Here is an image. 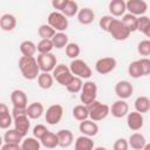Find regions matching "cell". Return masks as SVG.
<instances>
[{"instance_id": "35", "label": "cell", "mask_w": 150, "mask_h": 150, "mask_svg": "<svg viewBox=\"0 0 150 150\" xmlns=\"http://www.w3.org/2000/svg\"><path fill=\"white\" fill-rule=\"evenodd\" d=\"M128 74H129V76L132 77V79H139V77L144 76V74H143V68H142V66H141L139 60H136V61L130 62V64L128 66Z\"/></svg>"}, {"instance_id": "34", "label": "cell", "mask_w": 150, "mask_h": 150, "mask_svg": "<svg viewBox=\"0 0 150 150\" xmlns=\"http://www.w3.org/2000/svg\"><path fill=\"white\" fill-rule=\"evenodd\" d=\"M52 41H53L54 48L62 49V48H66L67 45L69 43V38H68V35L64 32H57L54 35V38L52 39Z\"/></svg>"}, {"instance_id": "32", "label": "cell", "mask_w": 150, "mask_h": 150, "mask_svg": "<svg viewBox=\"0 0 150 150\" xmlns=\"http://www.w3.org/2000/svg\"><path fill=\"white\" fill-rule=\"evenodd\" d=\"M56 33L57 32L52 26H49L48 23L40 25L38 28V34L41 38V40H52Z\"/></svg>"}, {"instance_id": "41", "label": "cell", "mask_w": 150, "mask_h": 150, "mask_svg": "<svg viewBox=\"0 0 150 150\" xmlns=\"http://www.w3.org/2000/svg\"><path fill=\"white\" fill-rule=\"evenodd\" d=\"M137 52L141 56H149L150 55V40L145 39L138 42L137 45Z\"/></svg>"}, {"instance_id": "40", "label": "cell", "mask_w": 150, "mask_h": 150, "mask_svg": "<svg viewBox=\"0 0 150 150\" xmlns=\"http://www.w3.org/2000/svg\"><path fill=\"white\" fill-rule=\"evenodd\" d=\"M79 11H80V8H79L77 2H75V1H73V0H69L68 4H67V6H66V8H64L61 13H63L67 18H71V16L77 15Z\"/></svg>"}, {"instance_id": "48", "label": "cell", "mask_w": 150, "mask_h": 150, "mask_svg": "<svg viewBox=\"0 0 150 150\" xmlns=\"http://www.w3.org/2000/svg\"><path fill=\"white\" fill-rule=\"evenodd\" d=\"M1 150H21V145L14 143H4Z\"/></svg>"}, {"instance_id": "24", "label": "cell", "mask_w": 150, "mask_h": 150, "mask_svg": "<svg viewBox=\"0 0 150 150\" xmlns=\"http://www.w3.org/2000/svg\"><path fill=\"white\" fill-rule=\"evenodd\" d=\"M43 112H45V108L41 102H33V103L28 104V107H27V116L30 120L40 118Z\"/></svg>"}, {"instance_id": "36", "label": "cell", "mask_w": 150, "mask_h": 150, "mask_svg": "<svg viewBox=\"0 0 150 150\" xmlns=\"http://www.w3.org/2000/svg\"><path fill=\"white\" fill-rule=\"evenodd\" d=\"M21 150H40L41 142L35 137H25L21 142Z\"/></svg>"}, {"instance_id": "26", "label": "cell", "mask_w": 150, "mask_h": 150, "mask_svg": "<svg viewBox=\"0 0 150 150\" xmlns=\"http://www.w3.org/2000/svg\"><path fill=\"white\" fill-rule=\"evenodd\" d=\"M75 150H94V141L91 137L81 135L75 139Z\"/></svg>"}, {"instance_id": "19", "label": "cell", "mask_w": 150, "mask_h": 150, "mask_svg": "<svg viewBox=\"0 0 150 150\" xmlns=\"http://www.w3.org/2000/svg\"><path fill=\"white\" fill-rule=\"evenodd\" d=\"M14 123L12 114H9V109L6 103L0 104V128L4 130L9 129V127Z\"/></svg>"}, {"instance_id": "44", "label": "cell", "mask_w": 150, "mask_h": 150, "mask_svg": "<svg viewBox=\"0 0 150 150\" xmlns=\"http://www.w3.org/2000/svg\"><path fill=\"white\" fill-rule=\"evenodd\" d=\"M150 25V18L146 16V15H142V16H138V25H137V30L143 33L144 29Z\"/></svg>"}, {"instance_id": "22", "label": "cell", "mask_w": 150, "mask_h": 150, "mask_svg": "<svg viewBox=\"0 0 150 150\" xmlns=\"http://www.w3.org/2000/svg\"><path fill=\"white\" fill-rule=\"evenodd\" d=\"M56 135L59 138V146L61 148H68L74 142V135L68 129H61L56 132Z\"/></svg>"}, {"instance_id": "28", "label": "cell", "mask_w": 150, "mask_h": 150, "mask_svg": "<svg viewBox=\"0 0 150 150\" xmlns=\"http://www.w3.org/2000/svg\"><path fill=\"white\" fill-rule=\"evenodd\" d=\"M20 52L22 54V56H28V57H32L34 56V54L38 52V48H36V45L30 41V40H25L20 43Z\"/></svg>"}, {"instance_id": "4", "label": "cell", "mask_w": 150, "mask_h": 150, "mask_svg": "<svg viewBox=\"0 0 150 150\" xmlns=\"http://www.w3.org/2000/svg\"><path fill=\"white\" fill-rule=\"evenodd\" d=\"M97 97V86L94 81H86L83 83L82 90L80 93V101L84 105L91 104L94 101H96Z\"/></svg>"}, {"instance_id": "39", "label": "cell", "mask_w": 150, "mask_h": 150, "mask_svg": "<svg viewBox=\"0 0 150 150\" xmlns=\"http://www.w3.org/2000/svg\"><path fill=\"white\" fill-rule=\"evenodd\" d=\"M36 48L39 54H47L52 53V50L54 49V45L52 40H40L36 45Z\"/></svg>"}, {"instance_id": "52", "label": "cell", "mask_w": 150, "mask_h": 150, "mask_svg": "<svg viewBox=\"0 0 150 150\" xmlns=\"http://www.w3.org/2000/svg\"><path fill=\"white\" fill-rule=\"evenodd\" d=\"M46 150H49V149H46Z\"/></svg>"}, {"instance_id": "27", "label": "cell", "mask_w": 150, "mask_h": 150, "mask_svg": "<svg viewBox=\"0 0 150 150\" xmlns=\"http://www.w3.org/2000/svg\"><path fill=\"white\" fill-rule=\"evenodd\" d=\"M135 110L141 114H145L150 110V98L146 96H138L134 102Z\"/></svg>"}, {"instance_id": "20", "label": "cell", "mask_w": 150, "mask_h": 150, "mask_svg": "<svg viewBox=\"0 0 150 150\" xmlns=\"http://www.w3.org/2000/svg\"><path fill=\"white\" fill-rule=\"evenodd\" d=\"M128 143L132 150H143L146 144V139L141 132H134L129 136Z\"/></svg>"}, {"instance_id": "3", "label": "cell", "mask_w": 150, "mask_h": 150, "mask_svg": "<svg viewBox=\"0 0 150 150\" xmlns=\"http://www.w3.org/2000/svg\"><path fill=\"white\" fill-rule=\"evenodd\" d=\"M69 68H70V71L74 76L76 77H80L82 80H88L90 79V76L93 75V70L91 68L88 66L87 62H84L83 60L81 59H75V60H71L70 64H69Z\"/></svg>"}, {"instance_id": "1", "label": "cell", "mask_w": 150, "mask_h": 150, "mask_svg": "<svg viewBox=\"0 0 150 150\" xmlns=\"http://www.w3.org/2000/svg\"><path fill=\"white\" fill-rule=\"evenodd\" d=\"M18 64H19V69L21 71V75L23 76V79L33 81V80L39 77L41 70H40V67L38 64V60L34 56H32V57L21 56L19 59Z\"/></svg>"}, {"instance_id": "13", "label": "cell", "mask_w": 150, "mask_h": 150, "mask_svg": "<svg viewBox=\"0 0 150 150\" xmlns=\"http://www.w3.org/2000/svg\"><path fill=\"white\" fill-rule=\"evenodd\" d=\"M144 124V118H143V114L135 111H131L127 115V125L130 130L132 131H138L143 128Z\"/></svg>"}, {"instance_id": "38", "label": "cell", "mask_w": 150, "mask_h": 150, "mask_svg": "<svg viewBox=\"0 0 150 150\" xmlns=\"http://www.w3.org/2000/svg\"><path fill=\"white\" fill-rule=\"evenodd\" d=\"M64 49H66V55H67L69 59H71V60L77 59L79 55H80V53H81L80 46H79L77 43H75V42H69Z\"/></svg>"}, {"instance_id": "7", "label": "cell", "mask_w": 150, "mask_h": 150, "mask_svg": "<svg viewBox=\"0 0 150 150\" xmlns=\"http://www.w3.org/2000/svg\"><path fill=\"white\" fill-rule=\"evenodd\" d=\"M108 33L116 41H124L131 34L130 30L123 25V22L121 21V19H114V21L110 25V28H109Z\"/></svg>"}, {"instance_id": "51", "label": "cell", "mask_w": 150, "mask_h": 150, "mask_svg": "<svg viewBox=\"0 0 150 150\" xmlns=\"http://www.w3.org/2000/svg\"><path fill=\"white\" fill-rule=\"evenodd\" d=\"M143 150H150V143H146L145 144V146H144V149Z\"/></svg>"}, {"instance_id": "31", "label": "cell", "mask_w": 150, "mask_h": 150, "mask_svg": "<svg viewBox=\"0 0 150 150\" xmlns=\"http://www.w3.org/2000/svg\"><path fill=\"white\" fill-rule=\"evenodd\" d=\"M121 21H122V22H123V25H124V26L130 30V33H132V32H136V30H137L138 16H135V15H132V14H130V13H125V14L122 16Z\"/></svg>"}, {"instance_id": "42", "label": "cell", "mask_w": 150, "mask_h": 150, "mask_svg": "<svg viewBox=\"0 0 150 150\" xmlns=\"http://www.w3.org/2000/svg\"><path fill=\"white\" fill-rule=\"evenodd\" d=\"M114 16H111V15H103V16H101V19H100V21H98V26H100V28L102 29V30H104V32H107L108 33V30H109V28H110V25H111V22L114 21Z\"/></svg>"}, {"instance_id": "47", "label": "cell", "mask_w": 150, "mask_h": 150, "mask_svg": "<svg viewBox=\"0 0 150 150\" xmlns=\"http://www.w3.org/2000/svg\"><path fill=\"white\" fill-rule=\"evenodd\" d=\"M139 62H141V66L143 68L144 76L150 75V59L149 57H142V59H139Z\"/></svg>"}, {"instance_id": "23", "label": "cell", "mask_w": 150, "mask_h": 150, "mask_svg": "<svg viewBox=\"0 0 150 150\" xmlns=\"http://www.w3.org/2000/svg\"><path fill=\"white\" fill-rule=\"evenodd\" d=\"M76 16H77V21H79L81 25L87 26V25H90V23L94 21V19H95V13H94V11H93L91 8L84 7V8H81V9L79 11V13H77Z\"/></svg>"}, {"instance_id": "30", "label": "cell", "mask_w": 150, "mask_h": 150, "mask_svg": "<svg viewBox=\"0 0 150 150\" xmlns=\"http://www.w3.org/2000/svg\"><path fill=\"white\" fill-rule=\"evenodd\" d=\"M73 117L76 120V121H86L89 118V110H88V107L84 105V104H77L73 108Z\"/></svg>"}, {"instance_id": "5", "label": "cell", "mask_w": 150, "mask_h": 150, "mask_svg": "<svg viewBox=\"0 0 150 150\" xmlns=\"http://www.w3.org/2000/svg\"><path fill=\"white\" fill-rule=\"evenodd\" d=\"M52 75H53L54 80H55L59 84H61V86H63V87H67V86L69 84V82H70V81L73 80V77H74V75H73L71 71H70L69 66H66V64H63V63H59V64L55 67V69L52 71Z\"/></svg>"}, {"instance_id": "49", "label": "cell", "mask_w": 150, "mask_h": 150, "mask_svg": "<svg viewBox=\"0 0 150 150\" xmlns=\"http://www.w3.org/2000/svg\"><path fill=\"white\" fill-rule=\"evenodd\" d=\"M143 34L146 36V38H149V40H150V25L144 29V32H143Z\"/></svg>"}, {"instance_id": "8", "label": "cell", "mask_w": 150, "mask_h": 150, "mask_svg": "<svg viewBox=\"0 0 150 150\" xmlns=\"http://www.w3.org/2000/svg\"><path fill=\"white\" fill-rule=\"evenodd\" d=\"M38 64L40 67L41 73H50L55 69L57 66L56 56L53 53H47V54H39L38 55Z\"/></svg>"}, {"instance_id": "25", "label": "cell", "mask_w": 150, "mask_h": 150, "mask_svg": "<svg viewBox=\"0 0 150 150\" xmlns=\"http://www.w3.org/2000/svg\"><path fill=\"white\" fill-rule=\"evenodd\" d=\"M41 145L45 146L46 149H55L56 146H59V138H57V135L55 132H52V131H48L41 139Z\"/></svg>"}, {"instance_id": "14", "label": "cell", "mask_w": 150, "mask_h": 150, "mask_svg": "<svg viewBox=\"0 0 150 150\" xmlns=\"http://www.w3.org/2000/svg\"><path fill=\"white\" fill-rule=\"evenodd\" d=\"M110 114L115 118H122L129 114V104L125 100H117L110 105Z\"/></svg>"}, {"instance_id": "6", "label": "cell", "mask_w": 150, "mask_h": 150, "mask_svg": "<svg viewBox=\"0 0 150 150\" xmlns=\"http://www.w3.org/2000/svg\"><path fill=\"white\" fill-rule=\"evenodd\" d=\"M47 23L49 26H52L56 32H64L67 30L69 22L67 16L57 11H53L52 13H49L48 18H47Z\"/></svg>"}, {"instance_id": "21", "label": "cell", "mask_w": 150, "mask_h": 150, "mask_svg": "<svg viewBox=\"0 0 150 150\" xmlns=\"http://www.w3.org/2000/svg\"><path fill=\"white\" fill-rule=\"evenodd\" d=\"M16 27V18L13 14L6 13L0 18V28L4 32H12Z\"/></svg>"}, {"instance_id": "12", "label": "cell", "mask_w": 150, "mask_h": 150, "mask_svg": "<svg viewBox=\"0 0 150 150\" xmlns=\"http://www.w3.org/2000/svg\"><path fill=\"white\" fill-rule=\"evenodd\" d=\"M132 93H134V87L127 80L118 81L115 84V94L117 95V97L120 100H127V98H129L132 95Z\"/></svg>"}, {"instance_id": "50", "label": "cell", "mask_w": 150, "mask_h": 150, "mask_svg": "<svg viewBox=\"0 0 150 150\" xmlns=\"http://www.w3.org/2000/svg\"><path fill=\"white\" fill-rule=\"evenodd\" d=\"M94 150H107V148H104V146H96V148H94Z\"/></svg>"}, {"instance_id": "15", "label": "cell", "mask_w": 150, "mask_h": 150, "mask_svg": "<svg viewBox=\"0 0 150 150\" xmlns=\"http://www.w3.org/2000/svg\"><path fill=\"white\" fill-rule=\"evenodd\" d=\"M11 102H12L13 107H15V108H23V109H26L28 107L27 95L21 89H14L11 93Z\"/></svg>"}, {"instance_id": "29", "label": "cell", "mask_w": 150, "mask_h": 150, "mask_svg": "<svg viewBox=\"0 0 150 150\" xmlns=\"http://www.w3.org/2000/svg\"><path fill=\"white\" fill-rule=\"evenodd\" d=\"M38 80V86L41 88V89H50L53 87V83H54V77L50 73H40L39 77L36 79Z\"/></svg>"}, {"instance_id": "9", "label": "cell", "mask_w": 150, "mask_h": 150, "mask_svg": "<svg viewBox=\"0 0 150 150\" xmlns=\"http://www.w3.org/2000/svg\"><path fill=\"white\" fill-rule=\"evenodd\" d=\"M62 116H63V108L61 104H57V103L49 105L45 112L46 122L49 125H56L57 123H60V121L62 120Z\"/></svg>"}, {"instance_id": "45", "label": "cell", "mask_w": 150, "mask_h": 150, "mask_svg": "<svg viewBox=\"0 0 150 150\" xmlns=\"http://www.w3.org/2000/svg\"><path fill=\"white\" fill-rule=\"evenodd\" d=\"M114 150H129V143L125 138H117L112 145Z\"/></svg>"}, {"instance_id": "10", "label": "cell", "mask_w": 150, "mask_h": 150, "mask_svg": "<svg viewBox=\"0 0 150 150\" xmlns=\"http://www.w3.org/2000/svg\"><path fill=\"white\" fill-rule=\"evenodd\" d=\"M117 66V61L116 59H114L112 56H105V57H101L96 61L95 63V70L101 74V75H105L111 73Z\"/></svg>"}, {"instance_id": "2", "label": "cell", "mask_w": 150, "mask_h": 150, "mask_svg": "<svg viewBox=\"0 0 150 150\" xmlns=\"http://www.w3.org/2000/svg\"><path fill=\"white\" fill-rule=\"evenodd\" d=\"M89 110V118L94 122L103 121L107 118V116L110 114V107L105 103H102L100 101H94L91 104L87 105Z\"/></svg>"}, {"instance_id": "46", "label": "cell", "mask_w": 150, "mask_h": 150, "mask_svg": "<svg viewBox=\"0 0 150 150\" xmlns=\"http://www.w3.org/2000/svg\"><path fill=\"white\" fill-rule=\"evenodd\" d=\"M68 1H69V0H53V1H52V6H53V8L56 9L57 12H62V11L66 8Z\"/></svg>"}, {"instance_id": "11", "label": "cell", "mask_w": 150, "mask_h": 150, "mask_svg": "<svg viewBox=\"0 0 150 150\" xmlns=\"http://www.w3.org/2000/svg\"><path fill=\"white\" fill-rule=\"evenodd\" d=\"M127 11L135 16H142L148 11V4L144 0H128Z\"/></svg>"}, {"instance_id": "43", "label": "cell", "mask_w": 150, "mask_h": 150, "mask_svg": "<svg viewBox=\"0 0 150 150\" xmlns=\"http://www.w3.org/2000/svg\"><path fill=\"white\" fill-rule=\"evenodd\" d=\"M49 130L47 129V127L46 125H43V124H36L34 128H33V137H35L36 139H41L47 132H48Z\"/></svg>"}, {"instance_id": "37", "label": "cell", "mask_w": 150, "mask_h": 150, "mask_svg": "<svg viewBox=\"0 0 150 150\" xmlns=\"http://www.w3.org/2000/svg\"><path fill=\"white\" fill-rule=\"evenodd\" d=\"M83 83H84V82H83V80H82V79L74 76V77H73V80L69 82V84H68L66 88H67V90H68L69 93H73V94L81 93L82 87H83Z\"/></svg>"}, {"instance_id": "18", "label": "cell", "mask_w": 150, "mask_h": 150, "mask_svg": "<svg viewBox=\"0 0 150 150\" xmlns=\"http://www.w3.org/2000/svg\"><path fill=\"white\" fill-rule=\"evenodd\" d=\"M79 130L81 131L82 135L84 136H88V137H93V136H96L98 134V124L91 120H86V121H82L80 122V125H79Z\"/></svg>"}, {"instance_id": "17", "label": "cell", "mask_w": 150, "mask_h": 150, "mask_svg": "<svg viewBox=\"0 0 150 150\" xmlns=\"http://www.w3.org/2000/svg\"><path fill=\"white\" fill-rule=\"evenodd\" d=\"M110 15L114 18H122L127 12V2L124 0H111L108 5Z\"/></svg>"}, {"instance_id": "16", "label": "cell", "mask_w": 150, "mask_h": 150, "mask_svg": "<svg viewBox=\"0 0 150 150\" xmlns=\"http://www.w3.org/2000/svg\"><path fill=\"white\" fill-rule=\"evenodd\" d=\"M14 129L25 138L30 128V118L27 115H22L14 118Z\"/></svg>"}, {"instance_id": "33", "label": "cell", "mask_w": 150, "mask_h": 150, "mask_svg": "<svg viewBox=\"0 0 150 150\" xmlns=\"http://www.w3.org/2000/svg\"><path fill=\"white\" fill-rule=\"evenodd\" d=\"M23 141V137L15 130V129H7L4 134V142L5 143H14V144H21Z\"/></svg>"}]
</instances>
